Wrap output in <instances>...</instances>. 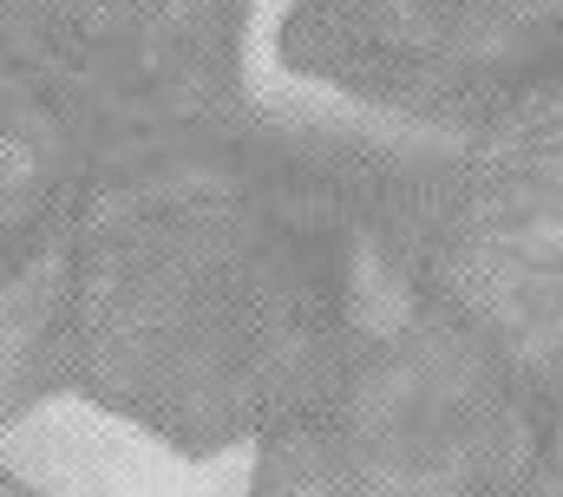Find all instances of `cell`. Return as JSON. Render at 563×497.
<instances>
[{
    "mask_svg": "<svg viewBox=\"0 0 563 497\" xmlns=\"http://www.w3.org/2000/svg\"><path fill=\"white\" fill-rule=\"evenodd\" d=\"M0 497H46V492H33L26 478H13V472H0Z\"/></svg>",
    "mask_w": 563,
    "mask_h": 497,
    "instance_id": "8",
    "label": "cell"
},
{
    "mask_svg": "<svg viewBox=\"0 0 563 497\" xmlns=\"http://www.w3.org/2000/svg\"><path fill=\"white\" fill-rule=\"evenodd\" d=\"M544 406L380 255L341 379L256 439L250 497H518L551 445Z\"/></svg>",
    "mask_w": 563,
    "mask_h": 497,
    "instance_id": "3",
    "label": "cell"
},
{
    "mask_svg": "<svg viewBox=\"0 0 563 497\" xmlns=\"http://www.w3.org/2000/svg\"><path fill=\"white\" fill-rule=\"evenodd\" d=\"M374 243L563 419V79L472 137L374 144Z\"/></svg>",
    "mask_w": 563,
    "mask_h": 497,
    "instance_id": "2",
    "label": "cell"
},
{
    "mask_svg": "<svg viewBox=\"0 0 563 497\" xmlns=\"http://www.w3.org/2000/svg\"><path fill=\"white\" fill-rule=\"evenodd\" d=\"M276 59L432 137H472L563 79V0H295Z\"/></svg>",
    "mask_w": 563,
    "mask_h": 497,
    "instance_id": "4",
    "label": "cell"
},
{
    "mask_svg": "<svg viewBox=\"0 0 563 497\" xmlns=\"http://www.w3.org/2000/svg\"><path fill=\"white\" fill-rule=\"evenodd\" d=\"M92 144L0 59V426L66 393L59 321Z\"/></svg>",
    "mask_w": 563,
    "mask_h": 497,
    "instance_id": "6",
    "label": "cell"
},
{
    "mask_svg": "<svg viewBox=\"0 0 563 497\" xmlns=\"http://www.w3.org/2000/svg\"><path fill=\"white\" fill-rule=\"evenodd\" d=\"M250 0H0V59L92 151L243 106Z\"/></svg>",
    "mask_w": 563,
    "mask_h": 497,
    "instance_id": "5",
    "label": "cell"
},
{
    "mask_svg": "<svg viewBox=\"0 0 563 497\" xmlns=\"http://www.w3.org/2000/svg\"><path fill=\"white\" fill-rule=\"evenodd\" d=\"M374 295V144L243 106L106 144L73 217L66 393L217 459L341 379Z\"/></svg>",
    "mask_w": 563,
    "mask_h": 497,
    "instance_id": "1",
    "label": "cell"
},
{
    "mask_svg": "<svg viewBox=\"0 0 563 497\" xmlns=\"http://www.w3.org/2000/svg\"><path fill=\"white\" fill-rule=\"evenodd\" d=\"M518 497H563V419L551 426V445H544V459H538V472L518 485Z\"/></svg>",
    "mask_w": 563,
    "mask_h": 497,
    "instance_id": "7",
    "label": "cell"
}]
</instances>
